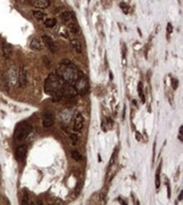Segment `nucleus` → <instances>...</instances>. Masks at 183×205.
<instances>
[{
  "instance_id": "f257e3e1",
  "label": "nucleus",
  "mask_w": 183,
  "mask_h": 205,
  "mask_svg": "<svg viewBox=\"0 0 183 205\" xmlns=\"http://www.w3.org/2000/svg\"><path fill=\"white\" fill-rule=\"evenodd\" d=\"M80 71L76 66L68 60H63L57 67V75L66 83L74 84Z\"/></svg>"
},
{
  "instance_id": "f03ea898",
  "label": "nucleus",
  "mask_w": 183,
  "mask_h": 205,
  "mask_svg": "<svg viewBox=\"0 0 183 205\" xmlns=\"http://www.w3.org/2000/svg\"><path fill=\"white\" fill-rule=\"evenodd\" d=\"M65 82L63 81L60 77L55 73H50L48 77L46 78L44 83V91L47 95L52 96L53 92L58 89L63 88Z\"/></svg>"
},
{
  "instance_id": "7ed1b4c3",
  "label": "nucleus",
  "mask_w": 183,
  "mask_h": 205,
  "mask_svg": "<svg viewBox=\"0 0 183 205\" xmlns=\"http://www.w3.org/2000/svg\"><path fill=\"white\" fill-rule=\"evenodd\" d=\"M32 130V125L27 121H21L15 126L14 131V139L17 141L25 140L30 134Z\"/></svg>"
},
{
  "instance_id": "20e7f679",
  "label": "nucleus",
  "mask_w": 183,
  "mask_h": 205,
  "mask_svg": "<svg viewBox=\"0 0 183 205\" xmlns=\"http://www.w3.org/2000/svg\"><path fill=\"white\" fill-rule=\"evenodd\" d=\"M75 88V89L77 90L78 94H85L88 91H89V81L88 78L84 76V74L80 71L79 74H78L77 79L75 80L74 83L73 84Z\"/></svg>"
},
{
  "instance_id": "39448f33",
  "label": "nucleus",
  "mask_w": 183,
  "mask_h": 205,
  "mask_svg": "<svg viewBox=\"0 0 183 205\" xmlns=\"http://www.w3.org/2000/svg\"><path fill=\"white\" fill-rule=\"evenodd\" d=\"M77 94H78V92L75 89L74 86L65 82L63 86V97H65L67 98H72L77 96Z\"/></svg>"
},
{
  "instance_id": "423d86ee",
  "label": "nucleus",
  "mask_w": 183,
  "mask_h": 205,
  "mask_svg": "<svg viewBox=\"0 0 183 205\" xmlns=\"http://www.w3.org/2000/svg\"><path fill=\"white\" fill-rule=\"evenodd\" d=\"M18 82L20 88H25L27 85L28 79H27V70L25 66H21L18 75Z\"/></svg>"
},
{
  "instance_id": "0eeeda50",
  "label": "nucleus",
  "mask_w": 183,
  "mask_h": 205,
  "mask_svg": "<svg viewBox=\"0 0 183 205\" xmlns=\"http://www.w3.org/2000/svg\"><path fill=\"white\" fill-rule=\"evenodd\" d=\"M41 40H42V41H43V44L47 47V49L51 51L52 53H55V52L57 51V46H56L54 41L52 40V39L51 38L50 36L44 35V36H41Z\"/></svg>"
},
{
  "instance_id": "6e6552de",
  "label": "nucleus",
  "mask_w": 183,
  "mask_h": 205,
  "mask_svg": "<svg viewBox=\"0 0 183 205\" xmlns=\"http://www.w3.org/2000/svg\"><path fill=\"white\" fill-rule=\"evenodd\" d=\"M42 124L45 128H49L54 124V115L51 112H47L42 117Z\"/></svg>"
},
{
  "instance_id": "1a4fd4ad",
  "label": "nucleus",
  "mask_w": 183,
  "mask_h": 205,
  "mask_svg": "<svg viewBox=\"0 0 183 205\" xmlns=\"http://www.w3.org/2000/svg\"><path fill=\"white\" fill-rule=\"evenodd\" d=\"M28 2L34 7L39 9H47L51 4L50 0H28Z\"/></svg>"
},
{
  "instance_id": "9d476101",
  "label": "nucleus",
  "mask_w": 183,
  "mask_h": 205,
  "mask_svg": "<svg viewBox=\"0 0 183 205\" xmlns=\"http://www.w3.org/2000/svg\"><path fill=\"white\" fill-rule=\"evenodd\" d=\"M3 56L5 59H9L13 55V47L10 44L7 42H3L2 45Z\"/></svg>"
},
{
  "instance_id": "9b49d317",
  "label": "nucleus",
  "mask_w": 183,
  "mask_h": 205,
  "mask_svg": "<svg viewBox=\"0 0 183 205\" xmlns=\"http://www.w3.org/2000/svg\"><path fill=\"white\" fill-rule=\"evenodd\" d=\"M30 46L34 51H41L43 50L44 45H43L42 40H41L39 37H34L30 41Z\"/></svg>"
},
{
  "instance_id": "f8f14e48",
  "label": "nucleus",
  "mask_w": 183,
  "mask_h": 205,
  "mask_svg": "<svg viewBox=\"0 0 183 205\" xmlns=\"http://www.w3.org/2000/svg\"><path fill=\"white\" fill-rule=\"evenodd\" d=\"M84 118L81 114L78 113L75 118H74V131H80L84 127Z\"/></svg>"
},
{
  "instance_id": "ddd939ff",
  "label": "nucleus",
  "mask_w": 183,
  "mask_h": 205,
  "mask_svg": "<svg viewBox=\"0 0 183 205\" xmlns=\"http://www.w3.org/2000/svg\"><path fill=\"white\" fill-rule=\"evenodd\" d=\"M27 151H28V147L26 145H21L17 148L16 151V158L20 161H22L25 159L27 154Z\"/></svg>"
},
{
  "instance_id": "4468645a",
  "label": "nucleus",
  "mask_w": 183,
  "mask_h": 205,
  "mask_svg": "<svg viewBox=\"0 0 183 205\" xmlns=\"http://www.w3.org/2000/svg\"><path fill=\"white\" fill-rule=\"evenodd\" d=\"M63 98V88L56 91L55 92H53V94L52 95V98L53 102H59Z\"/></svg>"
},
{
  "instance_id": "2eb2a0df",
  "label": "nucleus",
  "mask_w": 183,
  "mask_h": 205,
  "mask_svg": "<svg viewBox=\"0 0 183 205\" xmlns=\"http://www.w3.org/2000/svg\"><path fill=\"white\" fill-rule=\"evenodd\" d=\"M60 18H61V19H62L63 21H65L66 23H68V22H69V21L73 20V19L74 18V13H71V12L65 11V12H63V13H61V15H60Z\"/></svg>"
},
{
  "instance_id": "dca6fc26",
  "label": "nucleus",
  "mask_w": 183,
  "mask_h": 205,
  "mask_svg": "<svg viewBox=\"0 0 183 205\" xmlns=\"http://www.w3.org/2000/svg\"><path fill=\"white\" fill-rule=\"evenodd\" d=\"M71 46H73V48L75 50L76 52L81 53L82 52V45L80 43V41L77 39H74L71 40Z\"/></svg>"
},
{
  "instance_id": "f3484780",
  "label": "nucleus",
  "mask_w": 183,
  "mask_h": 205,
  "mask_svg": "<svg viewBox=\"0 0 183 205\" xmlns=\"http://www.w3.org/2000/svg\"><path fill=\"white\" fill-rule=\"evenodd\" d=\"M138 92L139 94V97H140L143 103H144L145 102V95L144 93V85L141 82H139L138 84Z\"/></svg>"
},
{
  "instance_id": "a211bd4d",
  "label": "nucleus",
  "mask_w": 183,
  "mask_h": 205,
  "mask_svg": "<svg viewBox=\"0 0 183 205\" xmlns=\"http://www.w3.org/2000/svg\"><path fill=\"white\" fill-rule=\"evenodd\" d=\"M68 28H69V29H70V31H71L72 33H74V34L78 33V26L77 25V24H76L75 22H74L73 20H71V21H69V22H68Z\"/></svg>"
},
{
  "instance_id": "6ab92c4d",
  "label": "nucleus",
  "mask_w": 183,
  "mask_h": 205,
  "mask_svg": "<svg viewBox=\"0 0 183 205\" xmlns=\"http://www.w3.org/2000/svg\"><path fill=\"white\" fill-rule=\"evenodd\" d=\"M56 24H57V20L55 19H47L44 22V25L47 28H52L56 25Z\"/></svg>"
},
{
  "instance_id": "aec40b11",
  "label": "nucleus",
  "mask_w": 183,
  "mask_h": 205,
  "mask_svg": "<svg viewBox=\"0 0 183 205\" xmlns=\"http://www.w3.org/2000/svg\"><path fill=\"white\" fill-rule=\"evenodd\" d=\"M32 13H33V16L36 19H43L44 17H45V14L42 13L41 11H39V10H33L32 11Z\"/></svg>"
},
{
  "instance_id": "412c9836",
  "label": "nucleus",
  "mask_w": 183,
  "mask_h": 205,
  "mask_svg": "<svg viewBox=\"0 0 183 205\" xmlns=\"http://www.w3.org/2000/svg\"><path fill=\"white\" fill-rule=\"evenodd\" d=\"M72 157H73V159H74L77 161H80L82 159V156H81V155H80V153L78 152V151H74L72 152Z\"/></svg>"
},
{
  "instance_id": "4be33fe9",
  "label": "nucleus",
  "mask_w": 183,
  "mask_h": 205,
  "mask_svg": "<svg viewBox=\"0 0 183 205\" xmlns=\"http://www.w3.org/2000/svg\"><path fill=\"white\" fill-rule=\"evenodd\" d=\"M15 71H10L9 72V82L12 83V85L14 84L15 82V80H16V76H15Z\"/></svg>"
},
{
  "instance_id": "5701e85b",
  "label": "nucleus",
  "mask_w": 183,
  "mask_h": 205,
  "mask_svg": "<svg viewBox=\"0 0 183 205\" xmlns=\"http://www.w3.org/2000/svg\"><path fill=\"white\" fill-rule=\"evenodd\" d=\"M160 187V178H159V171L158 170L155 174V188L156 189H159Z\"/></svg>"
},
{
  "instance_id": "b1692460",
  "label": "nucleus",
  "mask_w": 183,
  "mask_h": 205,
  "mask_svg": "<svg viewBox=\"0 0 183 205\" xmlns=\"http://www.w3.org/2000/svg\"><path fill=\"white\" fill-rule=\"evenodd\" d=\"M70 139H71V141L73 142V145H77V143H78V137L77 135H75V134H74V135H71V136H70Z\"/></svg>"
},
{
  "instance_id": "393cba45",
  "label": "nucleus",
  "mask_w": 183,
  "mask_h": 205,
  "mask_svg": "<svg viewBox=\"0 0 183 205\" xmlns=\"http://www.w3.org/2000/svg\"><path fill=\"white\" fill-rule=\"evenodd\" d=\"M178 84H179V82L176 80V79H174V78H172L171 79V85H172V88H174V89L176 90L177 88V87H178Z\"/></svg>"
},
{
  "instance_id": "a878e982",
  "label": "nucleus",
  "mask_w": 183,
  "mask_h": 205,
  "mask_svg": "<svg viewBox=\"0 0 183 205\" xmlns=\"http://www.w3.org/2000/svg\"><path fill=\"white\" fill-rule=\"evenodd\" d=\"M28 204H29V196L27 193H25L23 196V198H22V204L26 205Z\"/></svg>"
},
{
  "instance_id": "bb28decb",
  "label": "nucleus",
  "mask_w": 183,
  "mask_h": 205,
  "mask_svg": "<svg viewBox=\"0 0 183 205\" xmlns=\"http://www.w3.org/2000/svg\"><path fill=\"white\" fill-rule=\"evenodd\" d=\"M183 126L182 125L181 127H180V131H179V136H178V139L180 140V141H183Z\"/></svg>"
},
{
  "instance_id": "cd10ccee",
  "label": "nucleus",
  "mask_w": 183,
  "mask_h": 205,
  "mask_svg": "<svg viewBox=\"0 0 183 205\" xmlns=\"http://www.w3.org/2000/svg\"><path fill=\"white\" fill-rule=\"evenodd\" d=\"M155 148H156V142H155L153 145V164L155 162Z\"/></svg>"
},
{
  "instance_id": "c85d7f7f",
  "label": "nucleus",
  "mask_w": 183,
  "mask_h": 205,
  "mask_svg": "<svg viewBox=\"0 0 183 205\" xmlns=\"http://www.w3.org/2000/svg\"><path fill=\"white\" fill-rule=\"evenodd\" d=\"M167 32L168 33H171L172 31H173V27L171 25V24L170 23H168V25H167Z\"/></svg>"
},
{
  "instance_id": "c756f323",
  "label": "nucleus",
  "mask_w": 183,
  "mask_h": 205,
  "mask_svg": "<svg viewBox=\"0 0 183 205\" xmlns=\"http://www.w3.org/2000/svg\"><path fill=\"white\" fill-rule=\"evenodd\" d=\"M182 194H183V192L182 191H181V192H180V195H179V197H178V199H179V201H182Z\"/></svg>"
},
{
  "instance_id": "7c9ffc66",
  "label": "nucleus",
  "mask_w": 183,
  "mask_h": 205,
  "mask_svg": "<svg viewBox=\"0 0 183 205\" xmlns=\"http://www.w3.org/2000/svg\"><path fill=\"white\" fill-rule=\"evenodd\" d=\"M167 188H168V198H170V185H169V184L167 185Z\"/></svg>"
},
{
  "instance_id": "2f4dec72",
  "label": "nucleus",
  "mask_w": 183,
  "mask_h": 205,
  "mask_svg": "<svg viewBox=\"0 0 183 205\" xmlns=\"http://www.w3.org/2000/svg\"><path fill=\"white\" fill-rule=\"evenodd\" d=\"M125 110H126V107H124V110H123V115H122V119H125Z\"/></svg>"
}]
</instances>
